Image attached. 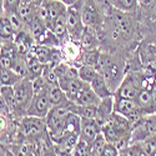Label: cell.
I'll use <instances>...</instances> for the list:
<instances>
[{"instance_id": "obj_1", "label": "cell", "mask_w": 156, "mask_h": 156, "mask_svg": "<svg viewBox=\"0 0 156 156\" xmlns=\"http://www.w3.org/2000/svg\"><path fill=\"white\" fill-rule=\"evenodd\" d=\"M126 53L101 50L96 70L104 76L112 94L121 84L126 74Z\"/></svg>"}, {"instance_id": "obj_2", "label": "cell", "mask_w": 156, "mask_h": 156, "mask_svg": "<svg viewBox=\"0 0 156 156\" xmlns=\"http://www.w3.org/2000/svg\"><path fill=\"white\" fill-rule=\"evenodd\" d=\"M133 122L119 112H112L109 121L102 127V133L109 142H112L120 150L127 147L131 142Z\"/></svg>"}, {"instance_id": "obj_3", "label": "cell", "mask_w": 156, "mask_h": 156, "mask_svg": "<svg viewBox=\"0 0 156 156\" xmlns=\"http://www.w3.org/2000/svg\"><path fill=\"white\" fill-rule=\"evenodd\" d=\"M34 94V81L31 79L25 77L14 85V101L11 106L12 118L21 119L23 116H27Z\"/></svg>"}, {"instance_id": "obj_4", "label": "cell", "mask_w": 156, "mask_h": 156, "mask_svg": "<svg viewBox=\"0 0 156 156\" xmlns=\"http://www.w3.org/2000/svg\"><path fill=\"white\" fill-rule=\"evenodd\" d=\"M48 133L46 120L45 118L39 116H23L19 119V130H18V139L15 142L21 140H36Z\"/></svg>"}, {"instance_id": "obj_5", "label": "cell", "mask_w": 156, "mask_h": 156, "mask_svg": "<svg viewBox=\"0 0 156 156\" xmlns=\"http://www.w3.org/2000/svg\"><path fill=\"white\" fill-rule=\"evenodd\" d=\"M68 102H69V98H68V101L65 104L53 106L51 110L49 111V114L46 115V118H45L48 133H49V135H50V137L53 141H56L64 133L65 120H66V115L69 114Z\"/></svg>"}, {"instance_id": "obj_6", "label": "cell", "mask_w": 156, "mask_h": 156, "mask_svg": "<svg viewBox=\"0 0 156 156\" xmlns=\"http://www.w3.org/2000/svg\"><path fill=\"white\" fill-rule=\"evenodd\" d=\"M144 71H126L121 84L114 93L115 96L135 100L144 86Z\"/></svg>"}, {"instance_id": "obj_7", "label": "cell", "mask_w": 156, "mask_h": 156, "mask_svg": "<svg viewBox=\"0 0 156 156\" xmlns=\"http://www.w3.org/2000/svg\"><path fill=\"white\" fill-rule=\"evenodd\" d=\"M114 110L115 112H119L124 115L125 118H127L130 121L136 124L145 116V114L142 112L140 106L137 105L136 100L133 99H126V98H120L114 95Z\"/></svg>"}, {"instance_id": "obj_8", "label": "cell", "mask_w": 156, "mask_h": 156, "mask_svg": "<svg viewBox=\"0 0 156 156\" xmlns=\"http://www.w3.org/2000/svg\"><path fill=\"white\" fill-rule=\"evenodd\" d=\"M81 16L85 27L99 28L104 21V9L99 0H85L83 9H81Z\"/></svg>"}, {"instance_id": "obj_9", "label": "cell", "mask_w": 156, "mask_h": 156, "mask_svg": "<svg viewBox=\"0 0 156 156\" xmlns=\"http://www.w3.org/2000/svg\"><path fill=\"white\" fill-rule=\"evenodd\" d=\"M60 48L62 50V54H64L65 60H66L68 62H70L73 65H76V66H77V62H79L80 56L83 54V48H81L80 41L73 40V39L69 37L66 41L62 43V45Z\"/></svg>"}, {"instance_id": "obj_10", "label": "cell", "mask_w": 156, "mask_h": 156, "mask_svg": "<svg viewBox=\"0 0 156 156\" xmlns=\"http://www.w3.org/2000/svg\"><path fill=\"white\" fill-rule=\"evenodd\" d=\"M114 111H115L114 110V95L102 99L100 101V104L98 105V112H96V116H95L96 122L101 127H104L105 124L109 121V119L111 118Z\"/></svg>"}, {"instance_id": "obj_11", "label": "cell", "mask_w": 156, "mask_h": 156, "mask_svg": "<svg viewBox=\"0 0 156 156\" xmlns=\"http://www.w3.org/2000/svg\"><path fill=\"white\" fill-rule=\"evenodd\" d=\"M102 131V127L96 122L95 119H81V131L80 137L87 141L90 145L93 144L95 137Z\"/></svg>"}, {"instance_id": "obj_12", "label": "cell", "mask_w": 156, "mask_h": 156, "mask_svg": "<svg viewBox=\"0 0 156 156\" xmlns=\"http://www.w3.org/2000/svg\"><path fill=\"white\" fill-rule=\"evenodd\" d=\"M48 12H49V20H48V24L46 27L51 30L54 27V23L55 20L68 10V5L65 4L62 0H48Z\"/></svg>"}, {"instance_id": "obj_13", "label": "cell", "mask_w": 156, "mask_h": 156, "mask_svg": "<svg viewBox=\"0 0 156 156\" xmlns=\"http://www.w3.org/2000/svg\"><path fill=\"white\" fill-rule=\"evenodd\" d=\"M139 21L156 19V0H139V8L136 11Z\"/></svg>"}, {"instance_id": "obj_14", "label": "cell", "mask_w": 156, "mask_h": 156, "mask_svg": "<svg viewBox=\"0 0 156 156\" xmlns=\"http://www.w3.org/2000/svg\"><path fill=\"white\" fill-rule=\"evenodd\" d=\"M80 44L83 50H94L100 49V41L98 37V33L95 28L91 27H85L84 33L80 37Z\"/></svg>"}, {"instance_id": "obj_15", "label": "cell", "mask_w": 156, "mask_h": 156, "mask_svg": "<svg viewBox=\"0 0 156 156\" xmlns=\"http://www.w3.org/2000/svg\"><path fill=\"white\" fill-rule=\"evenodd\" d=\"M102 99L94 91L91 86H86L83 91L77 95L73 102L77 104V105H99Z\"/></svg>"}, {"instance_id": "obj_16", "label": "cell", "mask_w": 156, "mask_h": 156, "mask_svg": "<svg viewBox=\"0 0 156 156\" xmlns=\"http://www.w3.org/2000/svg\"><path fill=\"white\" fill-rule=\"evenodd\" d=\"M48 95H49V99H50L51 104H53V106L61 105V104H65L68 101L66 94H65V91L60 87V85L58 83L56 84L48 83Z\"/></svg>"}, {"instance_id": "obj_17", "label": "cell", "mask_w": 156, "mask_h": 156, "mask_svg": "<svg viewBox=\"0 0 156 156\" xmlns=\"http://www.w3.org/2000/svg\"><path fill=\"white\" fill-rule=\"evenodd\" d=\"M139 30L141 39L156 43V19L139 21Z\"/></svg>"}, {"instance_id": "obj_18", "label": "cell", "mask_w": 156, "mask_h": 156, "mask_svg": "<svg viewBox=\"0 0 156 156\" xmlns=\"http://www.w3.org/2000/svg\"><path fill=\"white\" fill-rule=\"evenodd\" d=\"M90 86L93 87V90H94V91H95L101 99H105V98H108V96L114 95L112 91L110 90V87H109V85L106 84L105 79H104V76H102L100 73H98V75L95 76V79H94L91 83H90Z\"/></svg>"}, {"instance_id": "obj_19", "label": "cell", "mask_w": 156, "mask_h": 156, "mask_svg": "<svg viewBox=\"0 0 156 156\" xmlns=\"http://www.w3.org/2000/svg\"><path fill=\"white\" fill-rule=\"evenodd\" d=\"M16 14L20 16V19L25 24H27L36 15V6L34 4H31L29 0H21L19 6H18Z\"/></svg>"}, {"instance_id": "obj_20", "label": "cell", "mask_w": 156, "mask_h": 156, "mask_svg": "<svg viewBox=\"0 0 156 156\" xmlns=\"http://www.w3.org/2000/svg\"><path fill=\"white\" fill-rule=\"evenodd\" d=\"M80 131H81V118L77 114L69 111V114L66 115V120H65L64 133L80 135Z\"/></svg>"}, {"instance_id": "obj_21", "label": "cell", "mask_w": 156, "mask_h": 156, "mask_svg": "<svg viewBox=\"0 0 156 156\" xmlns=\"http://www.w3.org/2000/svg\"><path fill=\"white\" fill-rule=\"evenodd\" d=\"M0 31H2V40H14L16 35L14 27L11 24L10 16L6 12L2 11V23H0Z\"/></svg>"}, {"instance_id": "obj_22", "label": "cell", "mask_w": 156, "mask_h": 156, "mask_svg": "<svg viewBox=\"0 0 156 156\" xmlns=\"http://www.w3.org/2000/svg\"><path fill=\"white\" fill-rule=\"evenodd\" d=\"M114 8L125 12H134L136 14L139 8V0H106Z\"/></svg>"}, {"instance_id": "obj_23", "label": "cell", "mask_w": 156, "mask_h": 156, "mask_svg": "<svg viewBox=\"0 0 156 156\" xmlns=\"http://www.w3.org/2000/svg\"><path fill=\"white\" fill-rule=\"evenodd\" d=\"M100 49H94V50H83V54L80 56V60L77 62V66L80 65H90V66L96 68V64L99 61L100 56Z\"/></svg>"}, {"instance_id": "obj_24", "label": "cell", "mask_w": 156, "mask_h": 156, "mask_svg": "<svg viewBox=\"0 0 156 156\" xmlns=\"http://www.w3.org/2000/svg\"><path fill=\"white\" fill-rule=\"evenodd\" d=\"M21 79H23V77L19 74H16L12 69L2 68V85H11V86H14Z\"/></svg>"}, {"instance_id": "obj_25", "label": "cell", "mask_w": 156, "mask_h": 156, "mask_svg": "<svg viewBox=\"0 0 156 156\" xmlns=\"http://www.w3.org/2000/svg\"><path fill=\"white\" fill-rule=\"evenodd\" d=\"M77 68H79V77L89 84L95 79V76L99 73L96 70V68L90 66V65H80V66H77Z\"/></svg>"}, {"instance_id": "obj_26", "label": "cell", "mask_w": 156, "mask_h": 156, "mask_svg": "<svg viewBox=\"0 0 156 156\" xmlns=\"http://www.w3.org/2000/svg\"><path fill=\"white\" fill-rule=\"evenodd\" d=\"M106 144H108V140H106L105 135H104V133L101 131V133L95 137V140L93 141V144H91V155H94V156H100V155H102L104 149H105Z\"/></svg>"}, {"instance_id": "obj_27", "label": "cell", "mask_w": 156, "mask_h": 156, "mask_svg": "<svg viewBox=\"0 0 156 156\" xmlns=\"http://www.w3.org/2000/svg\"><path fill=\"white\" fill-rule=\"evenodd\" d=\"M119 155H133V156H142L145 155L144 147H142V142H131L127 147L120 150Z\"/></svg>"}, {"instance_id": "obj_28", "label": "cell", "mask_w": 156, "mask_h": 156, "mask_svg": "<svg viewBox=\"0 0 156 156\" xmlns=\"http://www.w3.org/2000/svg\"><path fill=\"white\" fill-rule=\"evenodd\" d=\"M71 155H75V156H77V155H83V156L91 155V145H90L87 141H85L84 139L79 137Z\"/></svg>"}, {"instance_id": "obj_29", "label": "cell", "mask_w": 156, "mask_h": 156, "mask_svg": "<svg viewBox=\"0 0 156 156\" xmlns=\"http://www.w3.org/2000/svg\"><path fill=\"white\" fill-rule=\"evenodd\" d=\"M0 100L5 101L8 105L11 108L12 106V101H14V86L2 85V89H0Z\"/></svg>"}, {"instance_id": "obj_30", "label": "cell", "mask_w": 156, "mask_h": 156, "mask_svg": "<svg viewBox=\"0 0 156 156\" xmlns=\"http://www.w3.org/2000/svg\"><path fill=\"white\" fill-rule=\"evenodd\" d=\"M142 147H144L145 155L156 156V134L151 135L145 141H142Z\"/></svg>"}, {"instance_id": "obj_31", "label": "cell", "mask_w": 156, "mask_h": 156, "mask_svg": "<svg viewBox=\"0 0 156 156\" xmlns=\"http://www.w3.org/2000/svg\"><path fill=\"white\" fill-rule=\"evenodd\" d=\"M19 4L20 0H2V11L8 12V14L16 12Z\"/></svg>"}, {"instance_id": "obj_32", "label": "cell", "mask_w": 156, "mask_h": 156, "mask_svg": "<svg viewBox=\"0 0 156 156\" xmlns=\"http://www.w3.org/2000/svg\"><path fill=\"white\" fill-rule=\"evenodd\" d=\"M102 155H105V156H118L119 155V149H118V146H116L115 144L108 141L105 149H104Z\"/></svg>"}, {"instance_id": "obj_33", "label": "cell", "mask_w": 156, "mask_h": 156, "mask_svg": "<svg viewBox=\"0 0 156 156\" xmlns=\"http://www.w3.org/2000/svg\"><path fill=\"white\" fill-rule=\"evenodd\" d=\"M2 68H5V69H11L12 68V64H14V59L10 58V56H5V55H2Z\"/></svg>"}, {"instance_id": "obj_34", "label": "cell", "mask_w": 156, "mask_h": 156, "mask_svg": "<svg viewBox=\"0 0 156 156\" xmlns=\"http://www.w3.org/2000/svg\"><path fill=\"white\" fill-rule=\"evenodd\" d=\"M29 2H30L31 4H34L35 6H40V5H43L44 3H46L48 0H29Z\"/></svg>"}, {"instance_id": "obj_35", "label": "cell", "mask_w": 156, "mask_h": 156, "mask_svg": "<svg viewBox=\"0 0 156 156\" xmlns=\"http://www.w3.org/2000/svg\"><path fill=\"white\" fill-rule=\"evenodd\" d=\"M99 2H104V0H99Z\"/></svg>"}]
</instances>
